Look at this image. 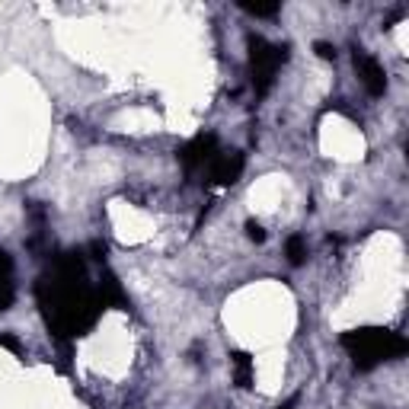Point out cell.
Instances as JSON below:
<instances>
[{
    "mask_svg": "<svg viewBox=\"0 0 409 409\" xmlns=\"http://www.w3.org/2000/svg\"><path fill=\"white\" fill-rule=\"evenodd\" d=\"M358 67H361L364 87H368L371 93H381V89H383V70L377 67V61H371V58H361V61H358Z\"/></svg>",
    "mask_w": 409,
    "mask_h": 409,
    "instance_id": "1",
    "label": "cell"
}]
</instances>
